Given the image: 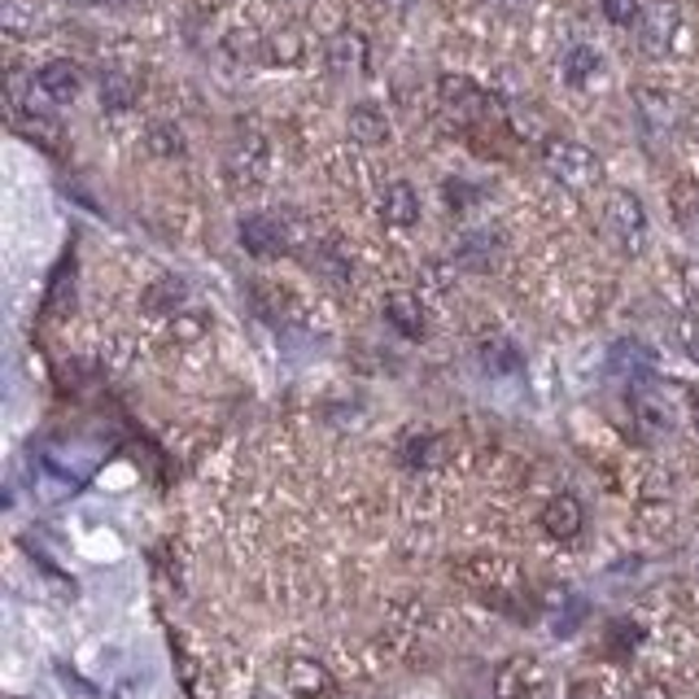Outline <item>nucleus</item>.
<instances>
[{
  "instance_id": "9d476101",
  "label": "nucleus",
  "mask_w": 699,
  "mask_h": 699,
  "mask_svg": "<svg viewBox=\"0 0 699 699\" xmlns=\"http://www.w3.org/2000/svg\"><path fill=\"white\" fill-rule=\"evenodd\" d=\"M284 687L293 691V696L302 699H324L337 691V682H333V673L320 665V660H288V669H284Z\"/></svg>"
},
{
  "instance_id": "ddd939ff",
  "label": "nucleus",
  "mask_w": 699,
  "mask_h": 699,
  "mask_svg": "<svg viewBox=\"0 0 699 699\" xmlns=\"http://www.w3.org/2000/svg\"><path fill=\"white\" fill-rule=\"evenodd\" d=\"M9 110H13V128L27 140H36V144H44V149H58V144H62V128H58L53 114H44V110H36V105H27V101H18V105H9Z\"/></svg>"
},
{
  "instance_id": "9b49d317",
  "label": "nucleus",
  "mask_w": 699,
  "mask_h": 699,
  "mask_svg": "<svg viewBox=\"0 0 699 699\" xmlns=\"http://www.w3.org/2000/svg\"><path fill=\"white\" fill-rule=\"evenodd\" d=\"M381 219L389 227H398V232H407V227L419 223V197L407 180H394V184L381 189Z\"/></svg>"
},
{
  "instance_id": "473e14b6",
  "label": "nucleus",
  "mask_w": 699,
  "mask_h": 699,
  "mask_svg": "<svg viewBox=\"0 0 699 699\" xmlns=\"http://www.w3.org/2000/svg\"><path fill=\"white\" fill-rule=\"evenodd\" d=\"M682 280H687V288H691V293L699 297V263H691V267L682 272Z\"/></svg>"
},
{
  "instance_id": "1a4fd4ad",
  "label": "nucleus",
  "mask_w": 699,
  "mask_h": 699,
  "mask_svg": "<svg viewBox=\"0 0 699 699\" xmlns=\"http://www.w3.org/2000/svg\"><path fill=\"white\" fill-rule=\"evenodd\" d=\"M324 58H328V70L333 74H363L367 70V40H363V31H337L328 44H324Z\"/></svg>"
},
{
  "instance_id": "a878e982",
  "label": "nucleus",
  "mask_w": 699,
  "mask_h": 699,
  "mask_svg": "<svg viewBox=\"0 0 699 699\" xmlns=\"http://www.w3.org/2000/svg\"><path fill=\"white\" fill-rule=\"evenodd\" d=\"M464 267H473V272H486L494 267V241H489V232H477V236H468L464 245H459V254H455Z\"/></svg>"
},
{
  "instance_id": "f704fd0d",
  "label": "nucleus",
  "mask_w": 699,
  "mask_h": 699,
  "mask_svg": "<svg viewBox=\"0 0 699 699\" xmlns=\"http://www.w3.org/2000/svg\"><path fill=\"white\" fill-rule=\"evenodd\" d=\"M70 4H83V9H101L105 0H70Z\"/></svg>"
},
{
  "instance_id": "c756f323",
  "label": "nucleus",
  "mask_w": 699,
  "mask_h": 699,
  "mask_svg": "<svg viewBox=\"0 0 699 699\" xmlns=\"http://www.w3.org/2000/svg\"><path fill=\"white\" fill-rule=\"evenodd\" d=\"M67 272H70V267H58V276H53L49 302H44V311H49V315H67V306L74 302V288L67 284Z\"/></svg>"
},
{
  "instance_id": "4be33fe9",
  "label": "nucleus",
  "mask_w": 699,
  "mask_h": 699,
  "mask_svg": "<svg viewBox=\"0 0 699 699\" xmlns=\"http://www.w3.org/2000/svg\"><path fill=\"white\" fill-rule=\"evenodd\" d=\"M482 367L494 372V376H511V372H520V350L503 342V337H494V342L482 346Z\"/></svg>"
},
{
  "instance_id": "72a5a7b5",
  "label": "nucleus",
  "mask_w": 699,
  "mask_h": 699,
  "mask_svg": "<svg viewBox=\"0 0 699 699\" xmlns=\"http://www.w3.org/2000/svg\"><path fill=\"white\" fill-rule=\"evenodd\" d=\"M687 407H691V424L699 428V389H691V398H687Z\"/></svg>"
},
{
  "instance_id": "6e6552de",
  "label": "nucleus",
  "mask_w": 699,
  "mask_h": 699,
  "mask_svg": "<svg viewBox=\"0 0 699 699\" xmlns=\"http://www.w3.org/2000/svg\"><path fill=\"white\" fill-rule=\"evenodd\" d=\"M36 88H40V97H44V101H53V105H70V101L83 92V74H79L74 62L58 58V62H44V67L36 70Z\"/></svg>"
},
{
  "instance_id": "f257e3e1",
  "label": "nucleus",
  "mask_w": 699,
  "mask_h": 699,
  "mask_svg": "<svg viewBox=\"0 0 699 699\" xmlns=\"http://www.w3.org/2000/svg\"><path fill=\"white\" fill-rule=\"evenodd\" d=\"M543 166L551 171V180H559L573 193H590L604 180V166L595 158V149H586L581 140L568 136H547L543 140Z\"/></svg>"
},
{
  "instance_id": "f8f14e48",
  "label": "nucleus",
  "mask_w": 699,
  "mask_h": 699,
  "mask_svg": "<svg viewBox=\"0 0 699 699\" xmlns=\"http://www.w3.org/2000/svg\"><path fill=\"white\" fill-rule=\"evenodd\" d=\"M581 503L573 498V494H556V498H547V507H543V529L559 538V543H568V538H577L581 534Z\"/></svg>"
},
{
  "instance_id": "393cba45",
  "label": "nucleus",
  "mask_w": 699,
  "mask_h": 699,
  "mask_svg": "<svg viewBox=\"0 0 699 699\" xmlns=\"http://www.w3.org/2000/svg\"><path fill=\"white\" fill-rule=\"evenodd\" d=\"M634 416L642 419V428H656V433H665L673 416H669V407L656 398V394H647V389H634Z\"/></svg>"
},
{
  "instance_id": "412c9836",
  "label": "nucleus",
  "mask_w": 699,
  "mask_h": 699,
  "mask_svg": "<svg viewBox=\"0 0 699 699\" xmlns=\"http://www.w3.org/2000/svg\"><path fill=\"white\" fill-rule=\"evenodd\" d=\"M673 219H678L682 232L699 236V184L682 180V184L673 189Z\"/></svg>"
},
{
  "instance_id": "f3484780",
  "label": "nucleus",
  "mask_w": 699,
  "mask_h": 699,
  "mask_svg": "<svg viewBox=\"0 0 699 699\" xmlns=\"http://www.w3.org/2000/svg\"><path fill=\"white\" fill-rule=\"evenodd\" d=\"M442 455H446V442L433 437V433H412V437L403 442V464H407V468H437Z\"/></svg>"
},
{
  "instance_id": "20e7f679",
  "label": "nucleus",
  "mask_w": 699,
  "mask_h": 699,
  "mask_svg": "<svg viewBox=\"0 0 699 699\" xmlns=\"http://www.w3.org/2000/svg\"><path fill=\"white\" fill-rule=\"evenodd\" d=\"M302 241V232L293 227V219L284 214H245L241 219V245L254 259H280Z\"/></svg>"
},
{
  "instance_id": "aec40b11",
  "label": "nucleus",
  "mask_w": 699,
  "mask_h": 699,
  "mask_svg": "<svg viewBox=\"0 0 699 699\" xmlns=\"http://www.w3.org/2000/svg\"><path fill=\"white\" fill-rule=\"evenodd\" d=\"M302 53H306V49H302V36H297V31H276V36L263 40V58L276 62V67H297Z\"/></svg>"
},
{
  "instance_id": "c9c22d12",
  "label": "nucleus",
  "mask_w": 699,
  "mask_h": 699,
  "mask_svg": "<svg viewBox=\"0 0 699 699\" xmlns=\"http://www.w3.org/2000/svg\"><path fill=\"white\" fill-rule=\"evenodd\" d=\"M498 4H503V9H516V4H520V0H498Z\"/></svg>"
},
{
  "instance_id": "423d86ee",
  "label": "nucleus",
  "mask_w": 699,
  "mask_h": 699,
  "mask_svg": "<svg viewBox=\"0 0 699 699\" xmlns=\"http://www.w3.org/2000/svg\"><path fill=\"white\" fill-rule=\"evenodd\" d=\"M678 40H682V9L678 4L660 0V4L642 9V18H638V44H642V53L665 58V53L678 49Z\"/></svg>"
},
{
  "instance_id": "4468645a",
  "label": "nucleus",
  "mask_w": 699,
  "mask_h": 699,
  "mask_svg": "<svg viewBox=\"0 0 699 699\" xmlns=\"http://www.w3.org/2000/svg\"><path fill=\"white\" fill-rule=\"evenodd\" d=\"M346 128H350V140H358V144H385V140H389V119H385V110H381L376 101L350 105Z\"/></svg>"
},
{
  "instance_id": "7ed1b4c3",
  "label": "nucleus",
  "mask_w": 699,
  "mask_h": 699,
  "mask_svg": "<svg viewBox=\"0 0 699 699\" xmlns=\"http://www.w3.org/2000/svg\"><path fill=\"white\" fill-rule=\"evenodd\" d=\"M604 223H608V236L617 241L621 254H642L647 250V210L642 202L629 193V189H612L608 202H604Z\"/></svg>"
},
{
  "instance_id": "0eeeda50",
  "label": "nucleus",
  "mask_w": 699,
  "mask_h": 699,
  "mask_svg": "<svg viewBox=\"0 0 699 699\" xmlns=\"http://www.w3.org/2000/svg\"><path fill=\"white\" fill-rule=\"evenodd\" d=\"M538 687H543V665L534 656H511L494 673V696L498 699H529L538 696Z\"/></svg>"
},
{
  "instance_id": "dca6fc26",
  "label": "nucleus",
  "mask_w": 699,
  "mask_h": 699,
  "mask_svg": "<svg viewBox=\"0 0 699 699\" xmlns=\"http://www.w3.org/2000/svg\"><path fill=\"white\" fill-rule=\"evenodd\" d=\"M136 97H140L136 79L123 74V70H105L101 83H97V101H101L105 114H128L136 105Z\"/></svg>"
},
{
  "instance_id": "39448f33",
  "label": "nucleus",
  "mask_w": 699,
  "mask_h": 699,
  "mask_svg": "<svg viewBox=\"0 0 699 699\" xmlns=\"http://www.w3.org/2000/svg\"><path fill=\"white\" fill-rule=\"evenodd\" d=\"M437 97H442V105H446L455 119H464V123H489V119L498 114V101L489 97L486 88H477L473 79H464V74H442V79H437Z\"/></svg>"
},
{
  "instance_id": "6ab92c4d",
  "label": "nucleus",
  "mask_w": 699,
  "mask_h": 699,
  "mask_svg": "<svg viewBox=\"0 0 699 699\" xmlns=\"http://www.w3.org/2000/svg\"><path fill=\"white\" fill-rule=\"evenodd\" d=\"M184 302H189V284L175 276L158 280V284L144 293V311H158V315H175Z\"/></svg>"
},
{
  "instance_id": "cd10ccee",
  "label": "nucleus",
  "mask_w": 699,
  "mask_h": 699,
  "mask_svg": "<svg viewBox=\"0 0 699 699\" xmlns=\"http://www.w3.org/2000/svg\"><path fill=\"white\" fill-rule=\"evenodd\" d=\"M599 9H604V18H608L612 27H638V18H642V4H638V0H599Z\"/></svg>"
},
{
  "instance_id": "f03ea898",
  "label": "nucleus",
  "mask_w": 699,
  "mask_h": 699,
  "mask_svg": "<svg viewBox=\"0 0 699 699\" xmlns=\"http://www.w3.org/2000/svg\"><path fill=\"white\" fill-rule=\"evenodd\" d=\"M223 171H227V184H232L236 193L263 189L267 175H272V149H267V140L259 136V132L236 136L232 149H227V158H223Z\"/></svg>"
},
{
  "instance_id": "2f4dec72",
  "label": "nucleus",
  "mask_w": 699,
  "mask_h": 699,
  "mask_svg": "<svg viewBox=\"0 0 699 699\" xmlns=\"http://www.w3.org/2000/svg\"><path fill=\"white\" fill-rule=\"evenodd\" d=\"M58 682H62L67 691H74V696H79V699H97V691H92V687H88L83 678H74V673H70L67 665H58Z\"/></svg>"
},
{
  "instance_id": "b1692460",
  "label": "nucleus",
  "mask_w": 699,
  "mask_h": 699,
  "mask_svg": "<svg viewBox=\"0 0 699 699\" xmlns=\"http://www.w3.org/2000/svg\"><path fill=\"white\" fill-rule=\"evenodd\" d=\"M612 367L626 372L629 381H638V376L651 372V350H642L638 342H617L612 346Z\"/></svg>"
},
{
  "instance_id": "c85d7f7f",
  "label": "nucleus",
  "mask_w": 699,
  "mask_h": 699,
  "mask_svg": "<svg viewBox=\"0 0 699 699\" xmlns=\"http://www.w3.org/2000/svg\"><path fill=\"white\" fill-rule=\"evenodd\" d=\"M171 333H175L180 342H197V337H206V315H197V311H175V315H171Z\"/></svg>"
},
{
  "instance_id": "2eb2a0df",
  "label": "nucleus",
  "mask_w": 699,
  "mask_h": 699,
  "mask_svg": "<svg viewBox=\"0 0 699 699\" xmlns=\"http://www.w3.org/2000/svg\"><path fill=\"white\" fill-rule=\"evenodd\" d=\"M385 320L403 333V337H424V306H419L416 293H407V288H394L389 297H385Z\"/></svg>"
},
{
  "instance_id": "5701e85b",
  "label": "nucleus",
  "mask_w": 699,
  "mask_h": 699,
  "mask_svg": "<svg viewBox=\"0 0 699 699\" xmlns=\"http://www.w3.org/2000/svg\"><path fill=\"white\" fill-rule=\"evenodd\" d=\"M144 149H149L153 158H180V153H184V132H180L175 123H153V128L144 132Z\"/></svg>"
},
{
  "instance_id": "7c9ffc66",
  "label": "nucleus",
  "mask_w": 699,
  "mask_h": 699,
  "mask_svg": "<svg viewBox=\"0 0 699 699\" xmlns=\"http://www.w3.org/2000/svg\"><path fill=\"white\" fill-rule=\"evenodd\" d=\"M678 342H682V350H687V358L699 363V311L682 315V324H678Z\"/></svg>"
},
{
  "instance_id": "bb28decb",
  "label": "nucleus",
  "mask_w": 699,
  "mask_h": 699,
  "mask_svg": "<svg viewBox=\"0 0 699 699\" xmlns=\"http://www.w3.org/2000/svg\"><path fill=\"white\" fill-rule=\"evenodd\" d=\"M638 110H642V119L656 123V128H669V123H673V101H669L665 92L638 88Z\"/></svg>"
},
{
  "instance_id": "a211bd4d",
  "label": "nucleus",
  "mask_w": 699,
  "mask_h": 699,
  "mask_svg": "<svg viewBox=\"0 0 699 699\" xmlns=\"http://www.w3.org/2000/svg\"><path fill=\"white\" fill-rule=\"evenodd\" d=\"M599 53L590 49V44H573L568 53H564V62H559V70H564V79L573 83V88H586L595 74H599Z\"/></svg>"
}]
</instances>
